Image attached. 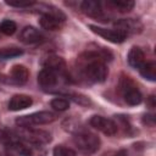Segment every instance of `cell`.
I'll list each match as a JSON object with an SVG mask.
<instances>
[{"mask_svg": "<svg viewBox=\"0 0 156 156\" xmlns=\"http://www.w3.org/2000/svg\"><path fill=\"white\" fill-rule=\"evenodd\" d=\"M111 57L104 49L88 50L77 60V69L82 78L88 83H102L107 77L106 61Z\"/></svg>", "mask_w": 156, "mask_h": 156, "instance_id": "cell-1", "label": "cell"}, {"mask_svg": "<svg viewBox=\"0 0 156 156\" xmlns=\"http://www.w3.org/2000/svg\"><path fill=\"white\" fill-rule=\"evenodd\" d=\"M73 143L77 149L84 155L94 154L100 147V139L95 134L87 130H80L76 133L73 136Z\"/></svg>", "mask_w": 156, "mask_h": 156, "instance_id": "cell-2", "label": "cell"}, {"mask_svg": "<svg viewBox=\"0 0 156 156\" xmlns=\"http://www.w3.org/2000/svg\"><path fill=\"white\" fill-rule=\"evenodd\" d=\"M55 119H56L55 113L49 112V111H40V112H34L32 115L18 117L16 119V124L20 128H29V127L39 126V124H48Z\"/></svg>", "mask_w": 156, "mask_h": 156, "instance_id": "cell-3", "label": "cell"}, {"mask_svg": "<svg viewBox=\"0 0 156 156\" xmlns=\"http://www.w3.org/2000/svg\"><path fill=\"white\" fill-rule=\"evenodd\" d=\"M18 138L22 141L32 143V144H39L44 145L48 144L51 140V135L49 132H45L43 129H35V128H20V130L16 132Z\"/></svg>", "mask_w": 156, "mask_h": 156, "instance_id": "cell-4", "label": "cell"}, {"mask_svg": "<svg viewBox=\"0 0 156 156\" xmlns=\"http://www.w3.org/2000/svg\"><path fill=\"white\" fill-rule=\"evenodd\" d=\"M65 21V15L54 9V7H46V10H44L39 22H40V26L44 28V29H48V30H57L61 28L62 23Z\"/></svg>", "mask_w": 156, "mask_h": 156, "instance_id": "cell-5", "label": "cell"}, {"mask_svg": "<svg viewBox=\"0 0 156 156\" xmlns=\"http://www.w3.org/2000/svg\"><path fill=\"white\" fill-rule=\"evenodd\" d=\"M65 77L66 73L56 72L50 68H43L38 74V83L44 90H52L61 84Z\"/></svg>", "mask_w": 156, "mask_h": 156, "instance_id": "cell-6", "label": "cell"}, {"mask_svg": "<svg viewBox=\"0 0 156 156\" xmlns=\"http://www.w3.org/2000/svg\"><path fill=\"white\" fill-rule=\"evenodd\" d=\"M121 90L123 94V99L128 105H139L143 100L141 93L139 91V89L134 85V83L129 79V77H123L121 79Z\"/></svg>", "mask_w": 156, "mask_h": 156, "instance_id": "cell-7", "label": "cell"}, {"mask_svg": "<svg viewBox=\"0 0 156 156\" xmlns=\"http://www.w3.org/2000/svg\"><path fill=\"white\" fill-rule=\"evenodd\" d=\"M90 126L102 132L106 135H113L117 133V129H118V126L112 119L102 116H93L90 118Z\"/></svg>", "mask_w": 156, "mask_h": 156, "instance_id": "cell-8", "label": "cell"}, {"mask_svg": "<svg viewBox=\"0 0 156 156\" xmlns=\"http://www.w3.org/2000/svg\"><path fill=\"white\" fill-rule=\"evenodd\" d=\"M89 28L98 35H100L101 38L111 41V43H122L126 39V35L123 33H121L117 29H108V28H102V27H98V26H93L90 24Z\"/></svg>", "mask_w": 156, "mask_h": 156, "instance_id": "cell-9", "label": "cell"}, {"mask_svg": "<svg viewBox=\"0 0 156 156\" xmlns=\"http://www.w3.org/2000/svg\"><path fill=\"white\" fill-rule=\"evenodd\" d=\"M80 9L82 11L93 18H98V20H104L105 18V12L102 9V5L100 1L96 0H85L80 4Z\"/></svg>", "mask_w": 156, "mask_h": 156, "instance_id": "cell-10", "label": "cell"}, {"mask_svg": "<svg viewBox=\"0 0 156 156\" xmlns=\"http://www.w3.org/2000/svg\"><path fill=\"white\" fill-rule=\"evenodd\" d=\"M115 27L117 30H119L121 33H123L126 37L128 34H135V33H139L143 28L141 23L138 21V20H134V18H123V20H119L115 23Z\"/></svg>", "mask_w": 156, "mask_h": 156, "instance_id": "cell-11", "label": "cell"}, {"mask_svg": "<svg viewBox=\"0 0 156 156\" xmlns=\"http://www.w3.org/2000/svg\"><path fill=\"white\" fill-rule=\"evenodd\" d=\"M20 39L24 44H38V43L43 41L44 37L37 28H34L32 26H27L21 30Z\"/></svg>", "mask_w": 156, "mask_h": 156, "instance_id": "cell-12", "label": "cell"}, {"mask_svg": "<svg viewBox=\"0 0 156 156\" xmlns=\"http://www.w3.org/2000/svg\"><path fill=\"white\" fill-rule=\"evenodd\" d=\"M32 98L24 94H17L13 95L11 98V100L9 101V110L11 111H20V110H24L27 107H29L32 105Z\"/></svg>", "mask_w": 156, "mask_h": 156, "instance_id": "cell-13", "label": "cell"}, {"mask_svg": "<svg viewBox=\"0 0 156 156\" xmlns=\"http://www.w3.org/2000/svg\"><path fill=\"white\" fill-rule=\"evenodd\" d=\"M22 156H46V149L39 144L22 141Z\"/></svg>", "mask_w": 156, "mask_h": 156, "instance_id": "cell-14", "label": "cell"}, {"mask_svg": "<svg viewBox=\"0 0 156 156\" xmlns=\"http://www.w3.org/2000/svg\"><path fill=\"white\" fill-rule=\"evenodd\" d=\"M128 62L132 67L139 69L145 62V56H144L143 50L138 46H133L128 52Z\"/></svg>", "mask_w": 156, "mask_h": 156, "instance_id": "cell-15", "label": "cell"}, {"mask_svg": "<svg viewBox=\"0 0 156 156\" xmlns=\"http://www.w3.org/2000/svg\"><path fill=\"white\" fill-rule=\"evenodd\" d=\"M43 67L54 69L56 72L66 73V63L61 57L57 56H49L48 58H45V61L43 62Z\"/></svg>", "mask_w": 156, "mask_h": 156, "instance_id": "cell-16", "label": "cell"}, {"mask_svg": "<svg viewBox=\"0 0 156 156\" xmlns=\"http://www.w3.org/2000/svg\"><path fill=\"white\" fill-rule=\"evenodd\" d=\"M28 76H29L28 69L22 65H16L11 69V78L18 84L26 83L27 79H28Z\"/></svg>", "mask_w": 156, "mask_h": 156, "instance_id": "cell-17", "label": "cell"}, {"mask_svg": "<svg viewBox=\"0 0 156 156\" xmlns=\"http://www.w3.org/2000/svg\"><path fill=\"white\" fill-rule=\"evenodd\" d=\"M134 1L132 0H110L107 1V6L112 7L118 12H129L134 7Z\"/></svg>", "mask_w": 156, "mask_h": 156, "instance_id": "cell-18", "label": "cell"}, {"mask_svg": "<svg viewBox=\"0 0 156 156\" xmlns=\"http://www.w3.org/2000/svg\"><path fill=\"white\" fill-rule=\"evenodd\" d=\"M20 140L21 139L18 138V135L15 130H11V129H7V128H4V129L0 130V144L1 145L9 146V145L15 144Z\"/></svg>", "mask_w": 156, "mask_h": 156, "instance_id": "cell-19", "label": "cell"}, {"mask_svg": "<svg viewBox=\"0 0 156 156\" xmlns=\"http://www.w3.org/2000/svg\"><path fill=\"white\" fill-rule=\"evenodd\" d=\"M139 71H140V74L145 79H149L151 82H154L156 79V63L154 61L144 62L143 66L139 68Z\"/></svg>", "mask_w": 156, "mask_h": 156, "instance_id": "cell-20", "label": "cell"}, {"mask_svg": "<svg viewBox=\"0 0 156 156\" xmlns=\"http://www.w3.org/2000/svg\"><path fill=\"white\" fill-rule=\"evenodd\" d=\"M20 55H22V50L16 46L0 49V60H9L12 57H17Z\"/></svg>", "mask_w": 156, "mask_h": 156, "instance_id": "cell-21", "label": "cell"}, {"mask_svg": "<svg viewBox=\"0 0 156 156\" xmlns=\"http://www.w3.org/2000/svg\"><path fill=\"white\" fill-rule=\"evenodd\" d=\"M51 107L56 111H66L69 107V102L68 100L63 99V98H55L51 100Z\"/></svg>", "mask_w": 156, "mask_h": 156, "instance_id": "cell-22", "label": "cell"}, {"mask_svg": "<svg viewBox=\"0 0 156 156\" xmlns=\"http://www.w3.org/2000/svg\"><path fill=\"white\" fill-rule=\"evenodd\" d=\"M0 28H1V33L6 34V35H12L16 29H17V26L13 21H10V20H6V21H2L1 24H0Z\"/></svg>", "mask_w": 156, "mask_h": 156, "instance_id": "cell-23", "label": "cell"}, {"mask_svg": "<svg viewBox=\"0 0 156 156\" xmlns=\"http://www.w3.org/2000/svg\"><path fill=\"white\" fill-rule=\"evenodd\" d=\"M52 156H76V152L74 150L66 146H56L54 149Z\"/></svg>", "mask_w": 156, "mask_h": 156, "instance_id": "cell-24", "label": "cell"}, {"mask_svg": "<svg viewBox=\"0 0 156 156\" xmlns=\"http://www.w3.org/2000/svg\"><path fill=\"white\" fill-rule=\"evenodd\" d=\"M7 5L10 6H15V7H29L32 5H34V1H6Z\"/></svg>", "mask_w": 156, "mask_h": 156, "instance_id": "cell-25", "label": "cell"}, {"mask_svg": "<svg viewBox=\"0 0 156 156\" xmlns=\"http://www.w3.org/2000/svg\"><path fill=\"white\" fill-rule=\"evenodd\" d=\"M144 122H146V123H149L151 127L155 124V117L152 116V115H147V116H145V118H144Z\"/></svg>", "mask_w": 156, "mask_h": 156, "instance_id": "cell-26", "label": "cell"}, {"mask_svg": "<svg viewBox=\"0 0 156 156\" xmlns=\"http://www.w3.org/2000/svg\"><path fill=\"white\" fill-rule=\"evenodd\" d=\"M112 156H127L126 155V152L124 151H118V152H116L115 155H112Z\"/></svg>", "mask_w": 156, "mask_h": 156, "instance_id": "cell-27", "label": "cell"}, {"mask_svg": "<svg viewBox=\"0 0 156 156\" xmlns=\"http://www.w3.org/2000/svg\"><path fill=\"white\" fill-rule=\"evenodd\" d=\"M2 79H4V78H2V76L0 74V80H2Z\"/></svg>", "mask_w": 156, "mask_h": 156, "instance_id": "cell-28", "label": "cell"}, {"mask_svg": "<svg viewBox=\"0 0 156 156\" xmlns=\"http://www.w3.org/2000/svg\"><path fill=\"white\" fill-rule=\"evenodd\" d=\"M0 34H1V28H0Z\"/></svg>", "mask_w": 156, "mask_h": 156, "instance_id": "cell-29", "label": "cell"}]
</instances>
